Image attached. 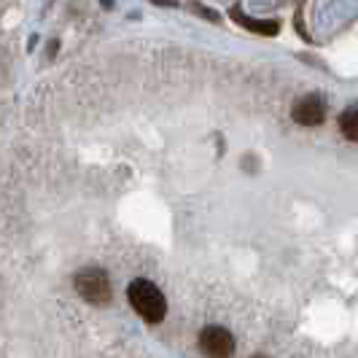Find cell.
Wrapping results in <instances>:
<instances>
[{
	"instance_id": "7a4b0ae2",
	"label": "cell",
	"mask_w": 358,
	"mask_h": 358,
	"mask_svg": "<svg viewBox=\"0 0 358 358\" xmlns=\"http://www.w3.org/2000/svg\"><path fill=\"white\" fill-rule=\"evenodd\" d=\"M73 286L81 294V299H87L90 305H108L110 302V280L100 267L78 269L73 278Z\"/></svg>"
},
{
	"instance_id": "6da1fadb",
	"label": "cell",
	"mask_w": 358,
	"mask_h": 358,
	"mask_svg": "<svg viewBox=\"0 0 358 358\" xmlns=\"http://www.w3.org/2000/svg\"><path fill=\"white\" fill-rule=\"evenodd\" d=\"M127 296H129V305L135 307V313L148 323H159L167 315V302H164V294L154 286L151 280H132L127 288Z\"/></svg>"
},
{
	"instance_id": "52a82bcc",
	"label": "cell",
	"mask_w": 358,
	"mask_h": 358,
	"mask_svg": "<svg viewBox=\"0 0 358 358\" xmlns=\"http://www.w3.org/2000/svg\"><path fill=\"white\" fill-rule=\"evenodd\" d=\"M253 358H264V356H253Z\"/></svg>"
},
{
	"instance_id": "8992f818",
	"label": "cell",
	"mask_w": 358,
	"mask_h": 358,
	"mask_svg": "<svg viewBox=\"0 0 358 358\" xmlns=\"http://www.w3.org/2000/svg\"><path fill=\"white\" fill-rule=\"evenodd\" d=\"M340 129L348 141L358 143V108H348L340 116Z\"/></svg>"
},
{
	"instance_id": "3957f363",
	"label": "cell",
	"mask_w": 358,
	"mask_h": 358,
	"mask_svg": "<svg viewBox=\"0 0 358 358\" xmlns=\"http://www.w3.org/2000/svg\"><path fill=\"white\" fill-rule=\"evenodd\" d=\"M199 350L208 358H232L234 337L224 326H208L199 334Z\"/></svg>"
},
{
	"instance_id": "5b68a950",
	"label": "cell",
	"mask_w": 358,
	"mask_h": 358,
	"mask_svg": "<svg viewBox=\"0 0 358 358\" xmlns=\"http://www.w3.org/2000/svg\"><path fill=\"white\" fill-rule=\"evenodd\" d=\"M232 19L234 22H240L243 27L253 30V33H259V36H278V30H280V24H278V22H259V19L245 17L240 8H232Z\"/></svg>"
},
{
	"instance_id": "277c9868",
	"label": "cell",
	"mask_w": 358,
	"mask_h": 358,
	"mask_svg": "<svg viewBox=\"0 0 358 358\" xmlns=\"http://www.w3.org/2000/svg\"><path fill=\"white\" fill-rule=\"evenodd\" d=\"M294 122L302 127H318L326 119V106L318 94H307V97H299L294 103V110H291Z\"/></svg>"
}]
</instances>
